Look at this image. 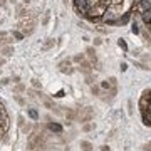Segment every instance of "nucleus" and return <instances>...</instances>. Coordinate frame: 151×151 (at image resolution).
<instances>
[{
    "label": "nucleus",
    "instance_id": "nucleus-15",
    "mask_svg": "<svg viewBox=\"0 0 151 151\" xmlns=\"http://www.w3.org/2000/svg\"><path fill=\"white\" fill-rule=\"evenodd\" d=\"M70 60H72V62H76V64H81L82 60H86V54H76Z\"/></svg>",
    "mask_w": 151,
    "mask_h": 151
},
{
    "label": "nucleus",
    "instance_id": "nucleus-11",
    "mask_svg": "<svg viewBox=\"0 0 151 151\" xmlns=\"http://www.w3.org/2000/svg\"><path fill=\"white\" fill-rule=\"evenodd\" d=\"M129 20H131V14H129V12H126V14H123V17H119V19H118V24L126 25Z\"/></svg>",
    "mask_w": 151,
    "mask_h": 151
},
{
    "label": "nucleus",
    "instance_id": "nucleus-6",
    "mask_svg": "<svg viewBox=\"0 0 151 151\" xmlns=\"http://www.w3.org/2000/svg\"><path fill=\"white\" fill-rule=\"evenodd\" d=\"M47 128H49V131H52V133H55V134H60L62 129H64L62 124H59V123H49Z\"/></svg>",
    "mask_w": 151,
    "mask_h": 151
},
{
    "label": "nucleus",
    "instance_id": "nucleus-36",
    "mask_svg": "<svg viewBox=\"0 0 151 151\" xmlns=\"http://www.w3.org/2000/svg\"><path fill=\"white\" fill-rule=\"evenodd\" d=\"M64 94H65V92L62 91V89H60V91L57 92V94H54V97H62V96H64Z\"/></svg>",
    "mask_w": 151,
    "mask_h": 151
},
{
    "label": "nucleus",
    "instance_id": "nucleus-29",
    "mask_svg": "<svg viewBox=\"0 0 151 151\" xmlns=\"http://www.w3.org/2000/svg\"><path fill=\"white\" fill-rule=\"evenodd\" d=\"M25 91V86H24V84H19V86L15 87V92H24Z\"/></svg>",
    "mask_w": 151,
    "mask_h": 151
},
{
    "label": "nucleus",
    "instance_id": "nucleus-23",
    "mask_svg": "<svg viewBox=\"0 0 151 151\" xmlns=\"http://www.w3.org/2000/svg\"><path fill=\"white\" fill-rule=\"evenodd\" d=\"M128 114H129V116H133V114H134V109H133V101H128Z\"/></svg>",
    "mask_w": 151,
    "mask_h": 151
},
{
    "label": "nucleus",
    "instance_id": "nucleus-1",
    "mask_svg": "<svg viewBox=\"0 0 151 151\" xmlns=\"http://www.w3.org/2000/svg\"><path fill=\"white\" fill-rule=\"evenodd\" d=\"M119 15H121L119 14V5H108V9H106V12H104V15L101 20L106 22L108 25H116Z\"/></svg>",
    "mask_w": 151,
    "mask_h": 151
},
{
    "label": "nucleus",
    "instance_id": "nucleus-30",
    "mask_svg": "<svg viewBox=\"0 0 151 151\" xmlns=\"http://www.w3.org/2000/svg\"><path fill=\"white\" fill-rule=\"evenodd\" d=\"M86 82L92 86V82H94V79H92V76H91V74H86Z\"/></svg>",
    "mask_w": 151,
    "mask_h": 151
},
{
    "label": "nucleus",
    "instance_id": "nucleus-40",
    "mask_svg": "<svg viewBox=\"0 0 151 151\" xmlns=\"http://www.w3.org/2000/svg\"><path fill=\"white\" fill-rule=\"evenodd\" d=\"M5 35H7L5 32H0V39H4V37H5Z\"/></svg>",
    "mask_w": 151,
    "mask_h": 151
},
{
    "label": "nucleus",
    "instance_id": "nucleus-7",
    "mask_svg": "<svg viewBox=\"0 0 151 151\" xmlns=\"http://www.w3.org/2000/svg\"><path fill=\"white\" fill-rule=\"evenodd\" d=\"M9 119H7V114H5V109H4V106L0 104V124H2V128H5L7 129V126H9V123H7Z\"/></svg>",
    "mask_w": 151,
    "mask_h": 151
},
{
    "label": "nucleus",
    "instance_id": "nucleus-20",
    "mask_svg": "<svg viewBox=\"0 0 151 151\" xmlns=\"http://www.w3.org/2000/svg\"><path fill=\"white\" fill-rule=\"evenodd\" d=\"M49 20H50V12H45V14H44V17H42V22H40V24H42V25H47L49 24Z\"/></svg>",
    "mask_w": 151,
    "mask_h": 151
},
{
    "label": "nucleus",
    "instance_id": "nucleus-12",
    "mask_svg": "<svg viewBox=\"0 0 151 151\" xmlns=\"http://www.w3.org/2000/svg\"><path fill=\"white\" fill-rule=\"evenodd\" d=\"M92 143L91 141H81V151H92Z\"/></svg>",
    "mask_w": 151,
    "mask_h": 151
},
{
    "label": "nucleus",
    "instance_id": "nucleus-16",
    "mask_svg": "<svg viewBox=\"0 0 151 151\" xmlns=\"http://www.w3.org/2000/svg\"><path fill=\"white\" fill-rule=\"evenodd\" d=\"M55 45V40L54 39H47V42L44 44V50H49V49H52Z\"/></svg>",
    "mask_w": 151,
    "mask_h": 151
},
{
    "label": "nucleus",
    "instance_id": "nucleus-27",
    "mask_svg": "<svg viewBox=\"0 0 151 151\" xmlns=\"http://www.w3.org/2000/svg\"><path fill=\"white\" fill-rule=\"evenodd\" d=\"M131 32L133 34H139V27L136 25V22H133V25H131Z\"/></svg>",
    "mask_w": 151,
    "mask_h": 151
},
{
    "label": "nucleus",
    "instance_id": "nucleus-33",
    "mask_svg": "<svg viewBox=\"0 0 151 151\" xmlns=\"http://www.w3.org/2000/svg\"><path fill=\"white\" fill-rule=\"evenodd\" d=\"M24 124H25V118H24V116H19V126H24Z\"/></svg>",
    "mask_w": 151,
    "mask_h": 151
},
{
    "label": "nucleus",
    "instance_id": "nucleus-18",
    "mask_svg": "<svg viewBox=\"0 0 151 151\" xmlns=\"http://www.w3.org/2000/svg\"><path fill=\"white\" fill-rule=\"evenodd\" d=\"M94 128H96V124H94V123H86L84 126H82V131H86V133H89V131H92Z\"/></svg>",
    "mask_w": 151,
    "mask_h": 151
},
{
    "label": "nucleus",
    "instance_id": "nucleus-37",
    "mask_svg": "<svg viewBox=\"0 0 151 151\" xmlns=\"http://www.w3.org/2000/svg\"><path fill=\"white\" fill-rule=\"evenodd\" d=\"M126 69H128V64H126V62H123V64H121V70H123V72H124V70H126Z\"/></svg>",
    "mask_w": 151,
    "mask_h": 151
},
{
    "label": "nucleus",
    "instance_id": "nucleus-9",
    "mask_svg": "<svg viewBox=\"0 0 151 151\" xmlns=\"http://www.w3.org/2000/svg\"><path fill=\"white\" fill-rule=\"evenodd\" d=\"M0 54L4 55V57H10V55H14V47L12 45H4V47L0 49Z\"/></svg>",
    "mask_w": 151,
    "mask_h": 151
},
{
    "label": "nucleus",
    "instance_id": "nucleus-14",
    "mask_svg": "<svg viewBox=\"0 0 151 151\" xmlns=\"http://www.w3.org/2000/svg\"><path fill=\"white\" fill-rule=\"evenodd\" d=\"M141 19H143V22L145 24H151V10H146L141 14Z\"/></svg>",
    "mask_w": 151,
    "mask_h": 151
},
{
    "label": "nucleus",
    "instance_id": "nucleus-35",
    "mask_svg": "<svg viewBox=\"0 0 151 151\" xmlns=\"http://www.w3.org/2000/svg\"><path fill=\"white\" fill-rule=\"evenodd\" d=\"M9 82H10V79H9V77H4V79H2V86H7Z\"/></svg>",
    "mask_w": 151,
    "mask_h": 151
},
{
    "label": "nucleus",
    "instance_id": "nucleus-4",
    "mask_svg": "<svg viewBox=\"0 0 151 151\" xmlns=\"http://www.w3.org/2000/svg\"><path fill=\"white\" fill-rule=\"evenodd\" d=\"M74 7H76V12H77L81 17H84L87 14V10H89L86 0H74Z\"/></svg>",
    "mask_w": 151,
    "mask_h": 151
},
{
    "label": "nucleus",
    "instance_id": "nucleus-24",
    "mask_svg": "<svg viewBox=\"0 0 151 151\" xmlns=\"http://www.w3.org/2000/svg\"><path fill=\"white\" fill-rule=\"evenodd\" d=\"M109 86L113 87V89H116V86H118V81H116V77H109Z\"/></svg>",
    "mask_w": 151,
    "mask_h": 151
},
{
    "label": "nucleus",
    "instance_id": "nucleus-39",
    "mask_svg": "<svg viewBox=\"0 0 151 151\" xmlns=\"http://www.w3.org/2000/svg\"><path fill=\"white\" fill-rule=\"evenodd\" d=\"M4 64H5V57H0V67H2Z\"/></svg>",
    "mask_w": 151,
    "mask_h": 151
},
{
    "label": "nucleus",
    "instance_id": "nucleus-3",
    "mask_svg": "<svg viewBox=\"0 0 151 151\" xmlns=\"http://www.w3.org/2000/svg\"><path fill=\"white\" fill-rule=\"evenodd\" d=\"M76 114L79 116L81 123H89V121H92V118H94V109L92 108H81Z\"/></svg>",
    "mask_w": 151,
    "mask_h": 151
},
{
    "label": "nucleus",
    "instance_id": "nucleus-19",
    "mask_svg": "<svg viewBox=\"0 0 151 151\" xmlns=\"http://www.w3.org/2000/svg\"><path fill=\"white\" fill-rule=\"evenodd\" d=\"M91 92L94 94V96H101V87L96 86V84H92V86H91Z\"/></svg>",
    "mask_w": 151,
    "mask_h": 151
},
{
    "label": "nucleus",
    "instance_id": "nucleus-32",
    "mask_svg": "<svg viewBox=\"0 0 151 151\" xmlns=\"http://www.w3.org/2000/svg\"><path fill=\"white\" fill-rule=\"evenodd\" d=\"M74 67H67V69H64V70H62V72H64V74H72V72H74Z\"/></svg>",
    "mask_w": 151,
    "mask_h": 151
},
{
    "label": "nucleus",
    "instance_id": "nucleus-5",
    "mask_svg": "<svg viewBox=\"0 0 151 151\" xmlns=\"http://www.w3.org/2000/svg\"><path fill=\"white\" fill-rule=\"evenodd\" d=\"M77 70H81V72H84V74H91L92 64L91 62H87V60H82L81 64H79V67H77Z\"/></svg>",
    "mask_w": 151,
    "mask_h": 151
},
{
    "label": "nucleus",
    "instance_id": "nucleus-25",
    "mask_svg": "<svg viewBox=\"0 0 151 151\" xmlns=\"http://www.w3.org/2000/svg\"><path fill=\"white\" fill-rule=\"evenodd\" d=\"M141 150H143V151H151V141H148V143H145V145L141 146Z\"/></svg>",
    "mask_w": 151,
    "mask_h": 151
},
{
    "label": "nucleus",
    "instance_id": "nucleus-41",
    "mask_svg": "<svg viewBox=\"0 0 151 151\" xmlns=\"http://www.w3.org/2000/svg\"><path fill=\"white\" fill-rule=\"evenodd\" d=\"M134 2H136V4H139V2H141V0H134Z\"/></svg>",
    "mask_w": 151,
    "mask_h": 151
},
{
    "label": "nucleus",
    "instance_id": "nucleus-22",
    "mask_svg": "<svg viewBox=\"0 0 151 151\" xmlns=\"http://www.w3.org/2000/svg\"><path fill=\"white\" fill-rule=\"evenodd\" d=\"M12 37L15 39V40H22V39H24V34H22L20 30H15V32H12Z\"/></svg>",
    "mask_w": 151,
    "mask_h": 151
},
{
    "label": "nucleus",
    "instance_id": "nucleus-38",
    "mask_svg": "<svg viewBox=\"0 0 151 151\" xmlns=\"http://www.w3.org/2000/svg\"><path fill=\"white\" fill-rule=\"evenodd\" d=\"M101 151H111V150H109V146L104 145V146H101Z\"/></svg>",
    "mask_w": 151,
    "mask_h": 151
},
{
    "label": "nucleus",
    "instance_id": "nucleus-10",
    "mask_svg": "<svg viewBox=\"0 0 151 151\" xmlns=\"http://www.w3.org/2000/svg\"><path fill=\"white\" fill-rule=\"evenodd\" d=\"M146 10H151V0H141L139 2V12L143 14Z\"/></svg>",
    "mask_w": 151,
    "mask_h": 151
},
{
    "label": "nucleus",
    "instance_id": "nucleus-8",
    "mask_svg": "<svg viewBox=\"0 0 151 151\" xmlns=\"http://www.w3.org/2000/svg\"><path fill=\"white\" fill-rule=\"evenodd\" d=\"M86 55L91 59V64H96V62H97V55H96V50H94V47H87V49H86Z\"/></svg>",
    "mask_w": 151,
    "mask_h": 151
},
{
    "label": "nucleus",
    "instance_id": "nucleus-34",
    "mask_svg": "<svg viewBox=\"0 0 151 151\" xmlns=\"http://www.w3.org/2000/svg\"><path fill=\"white\" fill-rule=\"evenodd\" d=\"M101 44H103V39H101V37L94 39V45H101Z\"/></svg>",
    "mask_w": 151,
    "mask_h": 151
},
{
    "label": "nucleus",
    "instance_id": "nucleus-28",
    "mask_svg": "<svg viewBox=\"0 0 151 151\" xmlns=\"http://www.w3.org/2000/svg\"><path fill=\"white\" fill-rule=\"evenodd\" d=\"M32 86L35 87V89H40V87H42V84H40L37 79H32Z\"/></svg>",
    "mask_w": 151,
    "mask_h": 151
},
{
    "label": "nucleus",
    "instance_id": "nucleus-31",
    "mask_svg": "<svg viewBox=\"0 0 151 151\" xmlns=\"http://www.w3.org/2000/svg\"><path fill=\"white\" fill-rule=\"evenodd\" d=\"M15 101L20 104V106H24V104H25V99H24V97H20V96H17V97H15Z\"/></svg>",
    "mask_w": 151,
    "mask_h": 151
},
{
    "label": "nucleus",
    "instance_id": "nucleus-2",
    "mask_svg": "<svg viewBox=\"0 0 151 151\" xmlns=\"http://www.w3.org/2000/svg\"><path fill=\"white\" fill-rule=\"evenodd\" d=\"M34 27H35V20H34V17H27V19L20 20V32L24 34V35L32 34Z\"/></svg>",
    "mask_w": 151,
    "mask_h": 151
},
{
    "label": "nucleus",
    "instance_id": "nucleus-26",
    "mask_svg": "<svg viewBox=\"0 0 151 151\" xmlns=\"http://www.w3.org/2000/svg\"><path fill=\"white\" fill-rule=\"evenodd\" d=\"M99 87H101V89H108V91H109V87H111V86H109V81H103L101 84H99Z\"/></svg>",
    "mask_w": 151,
    "mask_h": 151
},
{
    "label": "nucleus",
    "instance_id": "nucleus-13",
    "mask_svg": "<svg viewBox=\"0 0 151 151\" xmlns=\"http://www.w3.org/2000/svg\"><path fill=\"white\" fill-rule=\"evenodd\" d=\"M70 62H72L70 59H64V60H60V62H59L57 67H59L60 70H64V69H67V67H70Z\"/></svg>",
    "mask_w": 151,
    "mask_h": 151
},
{
    "label": "nucleus",
    "instance_id": "nucleus-17",
    "mask_svg": "<svg viewBox=\"0 0 151 151\" xmlns=\"http://www.w3.org/2000/svg\"><path fill=\"white\" fill-rule=\"evenodd\" d=\"M27 114H29V118H30V119H34V121H37V119H39V113L35 111V109H29V111H27Z\"/></svg>",
    "mask_w": 151,
    "mask_h": 151
},
{
    "label": "nucleus",
    "instance_id": "nucleus-21",
    "mask_svg": "<svg viewBox=\"0 0 151 151\" xmlns=\"http://www.w3.org/2000/svg\"><path fill=\"white\" fill-rule=\"evenodd\" d=\"M118 45H119L121 49H123L124 52L128 50V44H126V40H124V39H118Z\"/></svg>",
    "mask_w": 151,
    "mask_h": 151
}]
</instances>
